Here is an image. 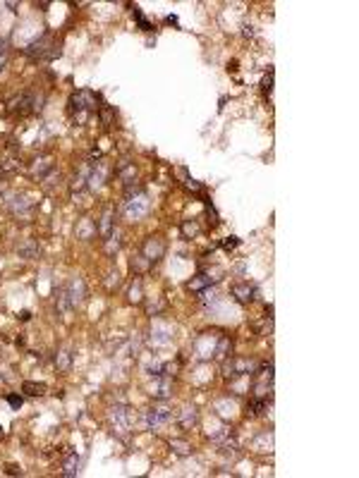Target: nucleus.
<instances>
[{
  "label": "nucleus",
  "instance_id": "obj_1",
  "mask_svg": "<svg viewBox=\"0 0 359 478\" xmlns=\"http://www.w3.org/2000/svg\"><path fill=\"white\" fill-rule=\"evenodd\" d=\"M27 55L31 60H53V58L60 55V48H58V43L50 36H41L39 41L27 46Z\"/></svg>",
  "mask_w": 359,
  "mask_h": 478
},
{
  "label": "nucleus",
  "instance_id": "obj_2",
  "mask_svg": "<svg viewBox=\"0 0 359 478\" xmlns=\"http://www.w3.org/2000/svg\"><path fill=\"white\" fill-rule=\"evenodd\" d=\"M96 101L98 98L91 93V91L82 89L77 91L75 96H72V101H69V105H72V110H79V120L86 118V110H94L96 108Z\"/></svg>",
  "mask_w": 359,
  "mask_h": 478
},
{
  "label": "nucleus",
  "instance_id": "obj_3",
  "mask_svg": "<svg viewBox=\"0 0 359 478\" xmlns=\"http://www.w3.org/2000/svg\"><path fill=\"white\" fill-rule=\"evenodd\" d=\"M163 254H166V244H163V239H158V237H149V239L144 242L141 256H144L149 263H156V261H160V258H163Z\"/></svg>",
  "mask_w": 359,
  "mask_h": 478
},
{
  "label": "nucleus",
  "instance_id": "obj_4",
  "mask_svg": "<svg viewBox=\"0 0 359 478\" xmlns=\"http://www.w3.org/2000/svg\"><path fill=\"white\" fill-rule=\"evenodd\" d=\"M256 371V364L249 359H232L223 366V373L228 378H235V375H244V373H254Z\"/></svg>",
  "mask_w": 359,
  "mask_h": 478
},
{
  "label": "nucleus",
  "instance_id": "obj_5",
  "mask_svg": "<svg viewBox=\"0 0 359 478\" xmlns=\"http://www.w3.org/2000/svg\"><path fill=\"white\" fill-rule=\"evenodd\" d=\"M39 105H36V98L34 93H22V96H17L10 103V112H14V115H29V112H34Z\"/></svg>",
  "mask_w": 359,
  "mask_h": 478
},
{
  "label": "nucleus",
  "instance_id": "obj_6",
  "mask_svg": "<svg viewBox=\"0 0 359 478\" xmlns=\"http://www.w3.org/2000/svg\"><path fill=\"white\" fill-rule=\"evenodd\" d=\"M173 416H170V411L168 409H163V407H158V409H151V411H146V426L151 430H158V428H163L168 421H170Z\"/></svg>",
  "mask_w": 359,
  "mask_h": 478
},
{
  "label": "nucleus",
  "instance_id": "obj_7",
  "mask_svg": "<svg viewBox=\"0 0 359 478\" xmlns=\"http://www.w3.org/2000/svg\"><path fill=\"white\" fill-rule=\"evenodd\" d=\"M65 292H67V297H69V301H72V306L82 304L84 297H86V287H84V280L75 277V280H72V282L65 287Z\"/></svg>",
  "mask_w": 359,
  "mask_h": 478
},
{
  "label": "nucleus",
  "instance_id": "obj_8",
  "mask_svg": "<svg viewBox=\"0 0 359 478\" xmlns=\"http://www.w3.org/2000/svg\"><path fill=\"white\" fill-rule=\"evenodd\" d=\"M232 297L240 301V304H249L254 299V287L249 282H237L232 284Z\"/></svg>",
  "mask_w": 359,
  "mask_h": 478
},
{
  "label": "nucleus",
  "instance_id": "obj_9",
  "mask_svg": "<svg viewBox=\"0 0 359 478\" xmlns=\"http://www.w3.org/2000/svg\"><path fill=\"white\" fill-rule=\"evenodd\" d=\"M79 466H82V459H79V454H69L67 459H65V464H62V476H77L79 473Z\"/></svg>",
  "mask_w": 359,
  "mask_h": 478
},
{
  "label": "nucleus",
  "instance_id": "obj_10",
  "mask_svg": "<svg viewBox=\"0 0 359 478\" xmlns=\"http://www.w3.org/2000/svg\"><path fill=\"white\" fill-rule=\"evenodd\" d=\"M111 227H113V208H105L101 220H98V235L101 237H111Z\"/></svg>",
  "mask_w": 359,
  "mask_h": 478
},
{
  "label": "nucleus",
  "instance_id": "obj_11",
  "mask_svg": "<svg viewBox=\"0 0 359 478\" xmlns=\"http://www.w3.org/2000/svg\"><path fill=\"white\" fill-rule=\"evenodd\" d=\"M211 282H213L211 277L204 275V273H199L196 277H192V280H189V284H187V287H189L192 292H201V290H206V287H208Z\"/></svg>",
  "mask_w": 359,
  "mask_h": 478
},
{
  "label": "nucleus",
  "instance_id": "obj_12",
  "mask_svg": "<svg viewBox=\"0 0 359 478\" xmlns=\"http://www.w3.org/2000/svg\"><path fill=\"white\" fill-rule=\"evenodd\" d=\"M69 364H72V354H69L67 349H60V352H58V356H56L58 371H60V373H67V371H69Z\"/></svg>",
  "mask_w": 359,
  "mask_h": 478
},
{
  "label": "nucleus",
  "instance_id": "obj_13",
  "mask_svg": "<svg viewBox=\"0 0 359 478\" xmlns=\"http://www.w3.org/2000/svg\"><path fill=\"white\" fill-rule=\"evenodd\" d=\"M22 390H24L27 395H31V397L46 395V385H43V383H34V380H27L24 385H22Z\"/></svg>",
  "mask_w": 359,
  "mask_h": 478
},
{
  "label": "nucleus",
  "instance_id": "obj_14",
  "mask_svg": "<svg viewBox=\"0 0 359 478\" xmlns=\"http://www.w3.org/2000/svg\"><path fill=\"white\" fill-rule=\"evenodd\" d=\"M180 423H182V428H192L194 423H196V411L192 407H185V409L180 411Z\"/></svg>",
  "mask_w": 359,
  "mask_h": 478
},
{
  "label": "nucleus",
  "instance_id": "obj_15",
  "mask_svg": "<svg viewBox=\"0 0 359 478\" xmlns=\"http://www.w3.org/2000/svg\"><path fill=\"white\" fill-rule=\"evenodd\" d=\"M20 256H24V258H36V256H39V244L31 242V239H29L27 244H22V246H20Z\"/></svg>",
  "mask_w": 359,
  "mask_h": 478
},
{
  "label": "nucleus",
  "instance_id": "obj_16",
  "mask_svg": "<svg viewBox=\"0 0 359 478\" xmlns=\"http://www.w3.org/2000/svg\"><path fill=\"white\" fill-rule=\"evenodd\" d=\"M170 450H173L175 454H180V457H187V454L192 452V447H189L185 440H170Z\"/></svg>",
  "mask_w": 359,
  "mask_h": 478
},
{
  "label": "nucleus",
  "instance_id": "obj_17",
  "mask_svg": "<svg viewBox=\"0 0 359 478\" xmlns=\"http://www.w3.org/2000/svg\"><path fill=\"white\" fill-rule=\"evenodd\" d=\"M130 265H132V271H134V273H144L146 268H149V261H146V258L139 254V256L132 258V263H130Z\"/></svg>",
  "mask_w": 359,
  "mask_h": 478
},
{
  "label": "nucleus",
  "instance_id": "obj_18",
  "mask_svg": "<svg viewBox=\"0 0 359 478\" xmlns=\"http://www.w3.org/2000/svg\"><path fill=\"white\" fill-rule=\"evenodd\" d=\"M134 175H137V170H134V165H122V167H120V177H122L124 182H130L132 177H134Z\"/></svg>",
  "mask_w": 359,
  "mask_h": 478
},
{
  "label": "nucleus",
  "instance_id": "obj_19",
  "mask_svg": "<svg viewBox=\"0 0 359 478\" xmlns=\"http://www.w3.org/2000/svg\"><path fill=\"white\" fill-rule=\"evenodd\" d=\"M134 17H137V22H139V27H141V29H144V31H151V24H149V22H146V17H144V14H141V12H139V7H134Z\"/></svg>",
  "mask_w": 359,
  "mask_h": 478
},
{
  "label": "nucleus",
  "instance_id": "obj_20",
  "mask_svg": "<svg viewBox=\"0 0 359 478\" xmlns=\"http://www.w3.org/2000/svg\"><path fill=\"white\" fill-rule=\"evenodd\" d=\"M130 299H132V301H141V282H134V284H132Z\"/></svg>",
  "mask_w": 359,
  "mask_h": 478
},
{
  "label": "nucleus",
  "instance_id": "obj_21",
  "mask_svg": "<svg viewBox=\"0 0 359 478\" xmlns=\"http://www.w3.org/2000/svg\"><path fill=\"white\" fill-rule=\"evenodd\" d=\"M7 63V41H0V69Z\"/></svg>",
  "mask_w": 359,
  "mask_h": 478
},
{
  "label": "nucleus",
  "instance_id": "obj_22",
  "mask_svg": "<svg viewBox=\"0 0 359 478\" xmlns=\"http://www.w3.org/2000/svg\"><path fill=\"white\" fill-rule=\"evenodd\" d=\"M271 91H273V72L263 79V93H271Z\"/></svg>",
  "mask_w": 359,
  "mask_h": 478
},
{
  "label": "nucleus",
  "instance_id": "obj_23",
  "mask_svg": "<svg viewBox=\"0 0 359 478\" xmlns=\"http://www.w3.org/2000/svg\"><path fill=\"white\" fill-rule=\"evenodd\" d=\"M7 402H10V407H12V409H20V407H22V397L10 395V397H7Z\"/></svg>",
  "mask_w": 359,
  "mask_h": 478
},
{
  "label": "nucleus",
  "instance_id": "obj_24",
  "mask_svg": "<svg viewBox=\"0 0 359 478\" xmlns=\"http://www.w3.org/2000/svg\"><path fill=\"white\" fill-rule=\"evenodd\" d=\"M182 230H185V235L187 237H189V235H196V232H199V227H196V225H194V222H187V225H185V227H182Z\"/></svg>",
  "mask_w": 359,
  "mask_h": 478
},
{
  "label": "nucleus",
  "instance_id": "obj_25",
  "mask_svg": "<svg viewBox=\"0 0 359 478\" xmlns=\"http://www.w3.org/2000/svg\"><path fill=\"white\" fill-rule=\"evenodd\" d=\"M237 244H240V239H237V237H230L228 242H223V246H225V249H232V246H237Z\"/></svg>",
  "mask_w": 359,
  "mask_h": 478
},
{
  "label": "nucleus",
  "instance_id": "obj_26",
  "mask_svg": "<svg viewBox=\"0 0 359 478\" xmlns=\"http://www.w3.org/2000/svg\"><path fill=\"white\" fill-rule=\"evenodd\" d=\"M0 435H3V428H0Z\"/></svg>",
  "mask_w": 359,
  "mask_h": 478
}]
</instances>
